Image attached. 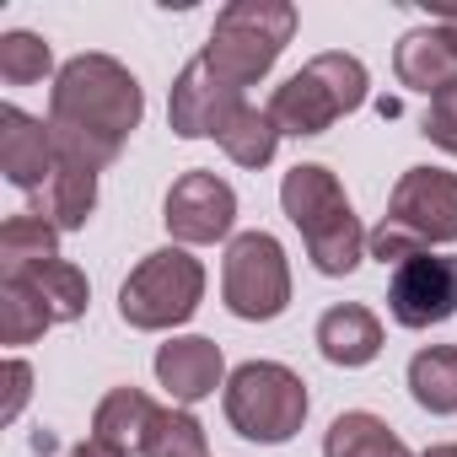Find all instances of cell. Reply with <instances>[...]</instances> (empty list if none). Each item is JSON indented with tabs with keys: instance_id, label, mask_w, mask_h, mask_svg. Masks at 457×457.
Returning <instances> with one entry per match:
<instances>
[{
	"instance_id": "obj_1",
	"label": "cell",
	"mask_w": 457,
	"mask_h": 457,
	"mask_svg": "<svg viewBox=\"0 0 457 457\" xmlns=\"http://www.w3.org/2000/svg\"><path fill=\"white\" fill-rule=\"evenodd\" d=\"M145 92L140 81L108 60V54H76L60 65L54 92H49V135L54 156L87 172H103L119 162L124 140L140 129Z\"/></svg>"
},
{
	"instance_id": "obj_2",
	"label": "cell",
	"mask_w": 457,
	"mask_h": 457,
	"mask_svg": "<svg viewBox=\"0 0 457 457\" xmlns=\"http://www.w3.org/2000/svg\"><path fill=\"white\" fill-rule=\"evenodd\" d=\"M291 33H296V6H286V0H232V6L215 17L199 60L220 81H232L237 92H248L253 81H264L275 71V60L291 44Z\"/></svg>"
},
{
	"instance_id": "obj_3",
	"label": "cell",
	"mask_w": 457,
	"mask_h": 457,
	"mask_svg": "<svg viewBox=\"0 0 457 457\" xmlns=\"http://www.w3.org/2000/svg\"><path fill=\"white\" fill-rule=\"evenodd\" d=\"M366 65L355 54H318L307 60L286 87H275L270 97V119L280 124V135H323L334 129L345 113H355L366 103Z\"/></svg>"
},
{
	"instance_id": "obj_4",
	"label": "cell",
	"mask_w": 457,
	"mask_h": 457,
	"mask_svg": "<svg viewBox=\"0 0 457 457\" xmlns=\"http://www.w3.org/2000/svg\"><path fill=\"white\" fill-rule=\"evenodd\" d=\"M226 420L259 446H280L307 420V382L280 361H248L226 377Z\"/></svg>"
},
{
	"instance_id": "obj_5",
	"label": "cell",
	"mask_w": 457,
	"mask_h": 457,
	"mask_svg": "<svg viewBox=\"0 0 457 457\" xmlns=\"http://www.w3.org/2000/svg\"><path fill=\"white\" fill-rule=\"evenodd\" d=\"M199 296H204V264L188 259L183 248H156L119 286V318L140 334L178 328L199 312Z\"/></svg>"
},
{
	"instance_id": "obj_6",
	"label": "cell",
	"mask_w": 457,
	"mask_h": 457,
	"mask_svg": "<svg viewBox=\"0 0 457 457\" xmlns=\"http://www.w3.org/2000/svg\"><path fill=\"white\" fill-rule=\"evenodd\" d=\"M220 296L243 323H270L291 307V264L286 248L270 232H243L226 248V270H220Z\"/></svg>"
},
{
	"instance_id": "obj_7",
	"label": "cell",
	"mask_w": 457,
	"mask_h": 457,
	"mask_svg": "<svg viewBox=\"0 0 457 457\" xmlns=\"http://www.w3.org/2000/svg\"><path fill=\"white\" fill-rule=\"evenodd\" d=\"M387 226L425 243H457V172L446 167H409L387 194Z\"/></svg>"
},
{
	"instance_id": "obj_8",
	"label": "cell",
	"mask_w": 457,
	"mask_h": 457,
	"mask_svg": "<svg viewBox=\"0 0 457 457\" xmlns=\"http://www.w3.org/2000/svg\"><path fill=\"white\" fill-rule=\"evenodd\" d=\"M162 220H167V232L178 243H220L226 232H232V220H237V194H232L226 178L194 167V172H183L167 188Z\"/></svg>"
},
{
	"instance_id": "obj_9",
	"label": "cell",
	"mask_w": 457,
	"mask_h": 457,
	"mask_svg": "<svg viewBox=\"0 0 457 457\" xmlns=\"http://www.w3.org/2000/svg\"><path fill=\"white\" fill-rule=\"evenodd\" d=\"M387 307L403 328H430L457 312V259L452 253H414L393 270Z\"/></svg>"
},
{
	"instance_id": "obj_10",
	"label": "cell",
	"mask_w": 457,
	"mask_h": 457,
	"mask_svg": "<svg viewBox=\"0 0 457 457\" xmlns=\"http://www.w3.org/2000/svg\"><path fill=\"white\" fill-rule=\"evenodd\" d=\"M243 108H248V103H243V92H237L232 81H220L204 60H188L183 76L172 81L167 124H172V135H183V140H204V135L220 140L226 124H232Z\"/></svg>"
},
{
	"instance_id": "obj_11",
	"label": "cell",
	"mask_w": 457,
	"mask_h": 457,
	"mask_svg": "<svg viewBox=\"0 0 457 457\" xmlns=\"http://www.w3.org/2000/svg\"><path fill=\"white\" fill-rule=\"evenodd\" d=\"M280 204H286L291 226H296L307 243L323 237V232H334L339 220L355 215L350 199H345V188H339V178H334L328 167H318V162H302V167L286 172V183H280Z\"/></svg>"
},
{
	"instance_id": "obj_12",
	"label": "cell",
	"mask_w": 457,
	"mask_h": 457,
	"mask_svg": "<svg viewBox=\"0 0 457 457\" xmlns=\"http://www.w3.org/2000/svg\"><path fill=\"white\" fill-rule=\"evenodd\" d=\"M60 156H54V135L44 119L22 113V108H0V172L17 188H44L54 178Z\"/></svg>"
},
{
	"instance_id": "obj_13",
	"label": "cell",
	"mask_w": 457,
	"mask_h": 457,
	"mask_svg": "<svg viewBox=\"0 0 457 457\" xmlns=\"http://www.w3.org/2000/svg\"><path fill=\"white\" fill-rule=\"evenodd\" d=\"M226 377V361H220V345L215 339H199V334H183V339H167L156 350V382L172 393V403H199L220 387Z\"/></svg>"
},
{
	"instance_id": "obj_14",
	"label": "cell",
	"mask_w": 457,
	"mask_h": 457,
	"mask_svg": "<svg viewBox=\"0 0 457 457\" xmlns=\"http://www.w3.org/2000/svg\"><path fill=\"white\" fill-rule=\"evenodd\" d=\"M318 350H323V361H334V366H366V361H377V350H382V323H377V312L361 307V302L328 307V312L318 318Z\"/></svg>"
},
{
	"instance_id": "obj_15",
	"label": "cell",
	"mask_w": 457,
	"mask_h": 457,
	"mask_svg": "<svg viewBox=\"0 0 457 457\" xmlns=\"http://www.w3.org/2000/svg\"><path fill=\"white\" fill-rule=\"evenodd\" d=\"M393 71H398V81H403L409 92L436 97V92H446V87L457 81V54L446 49V38H441L436 28H414V33L398 38Z\"/></svg>"
},
{
	"instance_id": "obj_16",
	"label": "cell",
	"mask_w": 457,
	"mask_h": 457,
	"mask_svg": "<svg viewBox=\"0 0 457 457\" xmlns=\"http://www.w3.org/2000/svg\"><path fill=\"white\" fill-rule=\"evenodd\" d=\"M92 210H97V172L60 162L54 178L38 188V215L54 226V232H81L92 220Z\"/></svg>"
},
{
	"instance_id": "obj_17",
	"label": "cell",
	"mask_w": 457,
	"mask_h": 457,
	"mask_svg": "<svg viewBox=\"0 0 457 457\" xmlns=\"http://www.w3.org/2000/svg\"><path fill=\"white\" fill-rule=\"evenodd\" d=\"M54 248H60V232L38 210H22V215H12L6 226H0V270L6 275H28L38 264H54L60 259Z\"/></svg>"
},
{
	"instance_id": "obj_18",
	"label": "cell",
	"mask_w": 457,
	"mask_h": 457,
	"mask_svg": "<svg viewBox=\"0 0 457 457\" xmlns=\"http://www.w3.org/2000/svg\"><path fill=\"white\" fill-rule=\"evenodd\" d=\"M151 414H156V403L140 387H113L97 403V414H92V436L108 441V446H119V452H140V441L151 430Z\"/></svg>"
},
{
	"instance_id": "obj_19",
	"label": "cell",
	"mask_w": 457,
	"mask_h": 457,
	"mask_svg": "<svg viewBox=\"0 0 457 457\" xmlns=\"http://www.w3.org/2000/svg\"><path fill=\"white\" fill-rule=\"evenodd\" d=\"M323 457H414V452L387 430V420H377L366 409H350V414H339L328 425Z\"/></svg>"
},
{
	"instance_id": "obj_20",
	"label": "cell",
	"mask_w": 457,
	"mask_h": 457,
	"mask_svg": "<svg viewBox=\"0 0 457 457\" xmlns=\"http://www.w3.org/2000/svg\"><path fill=\"white\" fill-rule=\"evenodd\" d=\"M409 393L430 414H457V345H425L409 361Z\"/></svg>"
},
{
	"instance_id": "obj_21",
	"label": "cell",
	"mask_w": 457,
	"mask_h": 457,
	"mask_svg": "<svg viewBox=\"0 0 457 457\" xmlns=\"http://www.w3.org/2000/svg\"><path fill=\"white\" fill-rule=\"evenodd\" d=\"M44 328H54V312L44 307L33 280L6 275L0 280V339L6 345H33V339H44Z\"/></svg>"
},
{
	"instance_id": "obj_22",
	"label": "cell",
	"mask_w": 457,
	"mask_h": 457,
	"mask_svg": "<svg viewBox=\"0 0 457 457\" xmlns=\"http://www.w3.org/2000/svg\"><path fill=\"white\" fill-rule=\"evenodd\" d=\"M275 145H280V124L270 119V108H243L220 135V151L232 156L237 167H270L275 162Z\"/></svg>"
},
{
	"instance_id": "obj_23",
	"label": "cell",
	"mask_w": 457,
	"mask_h": 457,
	"mask_svg": "<svg viewBox=\"0 0 457 457\" xmlns=\"http://www.w3.org/2000/svg\"><path fill=\"white\" fill-rule=\"evenodd\" d=\"M22 280H33V291L44 296V307L54 312V323H76V318L87 312V302H92V286H87V275H81L76 264H65V259H54V264H38V270H28Z\"/></svg>"
},
{
	"instance_id": "obj_24",
	"label": "cell",
	"mask_w": 457,
	"mask_h": 457,
	"mask_svg": "<svg viewBox=\"0 0 457 457\" xmlns=\"http://www.w3.org/2000/svg\"><path fill=\"white\" fill-rule=\"evenodd\" d=\"M140 457H210L204 425L188 409H156L151 414V430L140 441Z\"/></svg>"
},
{
	"instance_id": "obj_25",
	"label": "cell",
	"mask_w": 457,
	"mask_h": 457,
	"mask_svg": "<svg viewBox=\"0 0 457 457\" xmlns=\"http://www.w3.org/2000/svg\"><path fill=\"white\" fill-rule=\"evenodd\" d=\"M49 65H54V54H49V44L38 33H6V38H0V76H6L12 87L44 81Z\"/></svg>"
},
{
	"instance_id": "obj_26",
	"label": "cell",
	"mask_w": 457,
	"mask_h": 457,
	"mask_svg": "<svg viewBox=\"0 0 457 457\" xmlns=\"http://www.w3.org/2000/svg\"><path fill=\"white\" fill-rule=\"evenodd\" d=\"M425 135H430L441 151L457 156V81H452L446 92L430 97V108H425Z\"/></svg>"
},
{
	"instance_id": "obj_27",
	"label": "cell",
	"mask_w": 457,
	"mask_h": 457,
	"mask_svg": "<svg viewBox=\"0 0 457 457\" xmlns=\"http://www.w3.org/2000/svg\"><path fill=\"white\" fill-rule=\"evenodd\" d=\"M28 393H33V371H28V361H6V403H0V420H17L22 403H28Z\"/></svg>"
},
{
	"instance_id": "obj_28",
	"label": "cell",
	"mask_w": 457,
	"mask_h": 457,
	"mask_svg": "<svg viewBox=\"0 0 457 457\" xmlns=\"http://www.w3.org/2000/svg\"><path fill=\"white\" fill-rule=\"evenodd\" d=\"M430 28L446 38V49L457 54V6H430Z\"/></svg>"
},
{
	"instance_id": "obj_29",
	"label": "cell",
	"mask_w": 457,
	"mask_h": 457,
	"mask_svg": "<svg viewBox=\"0 0 457 457\" xmlns=\"http://www.w3.org/2000/svg\"><path fill=\"white\" fill-rule=\"evenodd\" d=\"M71 457H129V452H119V446H108V441H97V436H92V441H81Z\"/></svg>"
},
{
	"instance_id": "obj_30",
	"label": "cell",
	"mask_w": 457,
	"mask_h": 457,
	"mask_svg": "<svg viewBox=\"0 0 457 457\" xmlns=\"http://www.w3.org/2000/svg\"><path fill=\"white\" fill-rule=\"evenodd\" d=\"M425 457H457V441H452V446H430Z\"/></svg>"
}]
</instances>
